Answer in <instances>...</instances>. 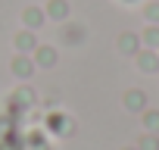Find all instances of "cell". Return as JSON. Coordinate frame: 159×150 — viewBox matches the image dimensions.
<instances>
[{"label": "cell", "instance_id": "ba28073f", "mask_svg": "<svg viewBox=\"0 0 159 150\" xmlns=\"http://www.w3.org/2000/svg\"><path fill=\"white\" fill-rule=\"evenodd\" d=\"M119 50H122V53H128V56H134V53L140 50V38H137L134 31H125V35L119 38Z\"/></svg>", "mask_w": 159, "mask_h": 150}, {"label": "cell", "instance_id": "7a4b0ae2", "mask_svg": "<svg viewBox=\"0 0 159 150\" xmlns=\"http://www.w3.org/2000/svg\"><path fill=\"white\" fill-rule=\"evenodd\" d=\"M10 69H13L16 78H31V72H34V59H28V53H19V56H13Z\"/></svg>", "mask_w": 159, "mask_h": 150}, {"label": "cell", "instance_id": "8fae6325", "mask_svg": "<svg viewBox=\"0 0 159 150\" xmlns=\"http://www.w3.org/2000/svg\"><path fill=\"white\" fill-rule=\"evenodd\" d=\"M143 128L159 134V110H143Z\"/></svg>", "mask_w": 159, "mask_h": 150}, {"label": "cell", "instance_id": "5b68a950", "mask_svg": "<svg viewBox=\"0 0 159 150\" xmlns=\"http://www.w3.org/2000/svg\"><path fill=\"white\" fill-rule=\"evenodd\" d=\"M134 56H137L140 72H159V53H153L150 47H147V50H137Z\"/></svg>", "mask_w": 159, "mask_h": 150}, {"label": "cell", "instance_id": "7c38bea8", "mask_svg": "<svg viewBox=\"0 0 159 150\" xmlns=\"http://www.w3.org/2000/svg\"><path fill=\"white\" fill-rule=\"evenodd\" d=\"M16 103H19V106H31V103H34V91H31L28 85H22V88L16 91Z\"/></svg>", "mask_w": 159, "mask_h": 150}, {"label": "cell", "instance_id": "3957f363", "mask_svg": "<svg viewBox=\"0 0 159 150\" xmlns=\"http://www.w3.org/2000/svg\"><path fill=\"white\" fill-rule=\"evenodd\" d=\"M44 16L53 19V22H66L69 19V3L66 0H50V3L44 7Z\"/></svg>", "mask_w": 159, "mask_h": 150}, {"label": "cell", "instance_id": "4fadbf2b", "mask_svg": "<svg viewBox=\"0 0 159 150\" xmlns=\"http://www.w3.org/2000/svg\"><path fill=\"white\" fill-rule=\"evenodd\" d=\"M137 150H159V134H153V131H147V134L140 138V144H137Z\"/></svg>", "mask_w": 159, "mask_h": 150}, {"label": "cell", "instance_id": "5bb4252c", "mask_svg": "<svg viewBox=\"0 0 159 150\" xmlns=\"http://www.w3.org/2000/svg\"><path fill=\"white\" fill-rule=\"evenodd\" d=\"M143 16H147V22H153V25H159V3H147V10H143Z\"/></svg>", "mask_w": 159, "mask_h": 150}, {"label": "cell", "instance_id": "277c9868", "mask_svg": "<svg viewBox=\"0 0 159 150\" xmlns=\"http://www.w3.org/2000/svg\"><path fill=\"white\" fill-rule=\"evenodd\" d=\"M47 22V16H44V10L41 7H28L25 13H22V25L28 28V31H34V28H41Z\"/></svg>", "mask_w": 159, "mask_h": 150}, {"label": "cell", "instance_id": "52a82bcc", "mask_svg": "<svg viewBox=\"0 0 159 150\" xmlns=\"http://www.w3.org/2000/svg\"><path fill=\"white\" fill-rule=\"evenodd\" d=\"M56 59H59V56H56V50H53V47H41V44L34 47V66L50 69V66H56Z\"/></svg>", "mask_w": 159, "mask_h": 150}, {"label": "cell", "instance_id": "8992f818", "mask_svg": "<svg viewBox=\"0 0 159 150\" xmlns=\"http://www.w3.org/2000/svg\"><path fill=\"white\" fill-rule=\"evenodd\" d=\"M16 50L19 53H34V47H38V38H34V31H28V28H22L19 35H16Z\"/></svg>", "mask_w": 159, "mask_h": 150}, {"label": "cell", "instance_id": "9a60e30c", "mask_svg": "<svg viewBox=\"0 0 159 150\" xmlns=\"http://www.w3.org/2000/svg\"><path fill=\"white\" fill-rule=\"evenodd\" d=\"M125 150H137V147H125Z\"/></svg>", "mask_w": 159, "mask_h": 150}, {"label": "cell", "instance_id": "30bf717a", "mask_svg": "<svg viewBox=\"0 0 159 150\" xmlns=\"http://www.w3.org/2000/svg\"><path fill=\"white\" fill-rule=\"evenodd\" d=\"M140 44H147L150 50H159V25H153V28H147V31L140 35Z\"/></svg>", "mask_w": 159, "mask_h": 150}, {"label": "cell", "instance_id": "9c48e42d", "mask_svg": "<svg viewBox=\"0 0 159 150\" xmlns=\"http://www.w3.org/2000/svg\"><path fill=\"white\" fill-rule=\"evenodd\" d=\"M62 41H66V44H81V41H84V25H78V22L66 25V28H62Z\"/></svg>", "mask_w": 159, "mask_h": 150}, {"label": "cell", "instance_id": "6da1fadb", "mask_svg": "<svg viewBox=\"0 0 159 150\" xmlns=\"http://www.w3.org/2000/svg\"><path fill=\"white\" fill-rule=\"evenodd\" d=\"M122 103H125L128 113H143V110H147V94H143L140 88H131V91L122 94Z\"/></svg>", "mask_w": 159, "mask_h": 150}]
</instances>
